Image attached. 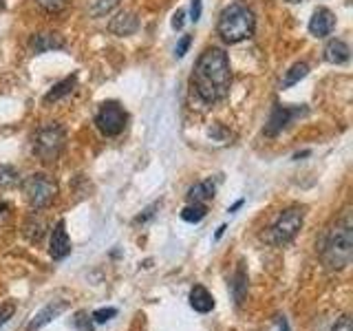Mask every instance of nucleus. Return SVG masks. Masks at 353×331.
<instances>
[{"mask_svg": "<svg viewBox=\"0 0 353 331\" xmlns=\"http://www.w3.org/2000/svg\"><path fill=\"white\" fill-rule=\"evenodd\" d=\"M214 183H212V179H205V181H199V183H194L190 190H188V201L190 203H205V201H210V199L214 197Z\"/></svg>", "mask_w": 353, "mask_h": 331, "instance_id": "16", "label": "nucleus"}, {"mask_svg": "<svg viewBox=\"0 0 353 331\" xmlns=\"http://www.w3.org/2000/svg\"><path fill=\"white\" fill-rule=\"evenodd\" d=\"M117 5H119V0H91V3H88V11H91V16L102 18L110 14Z\"/></svg>", "mask_w": 353, "mask_h": 331, "instance_id": "21", "label": "nucleus"}, {"mask_svg": "<svg viewBox=\"0 0 353 331\" xmlns=\"http://www.w3.org/2000/svg\"><path fill=\"white\" fill-rule=\"evenodd\" d=\"M18 183V170L9 163H0V190L14 188Z\"/></svg>", "mask_w": 353, "mask_h": 331, "instance_id": "22", "label": "nucleus"}, {"mask_svg": "<svg viewBox=\"0 0 353 331\" xmlns=\"http://www.w3.org/2000/svg\"><path fill=\"white\" fill-rule=\"evenodd\" d=\"M205 212L208 210L203 203H190L181 210V219L185 221V223H199V221H203Z\"/></svg>", "mask_w": 353, "mask_h": 331, "instance_id": "20", "label": "nucleus"}, {"mask_svg": "<svg viewBox=\"0 0 353 331\" xmlns=\"http://www.w3.org/2000/svg\"><path fill=\"white\" fill-rule=\"evenodd\" d=\"M190 42H192L190 36H183L179 42H176V49H174V55H176V58H183L185 51H188V47H190Z\"/></svg>", "mask_w": 353, "mask_h": 331, "instance_id": "28", "label": "nucleus"}, {"mask_svg": "<svg viewBox=\"0 0 353 331\" xmlns=\"http://www.w3.org/2000/svg\"><path fill=\"white\" fill-rule=\"evenodd\" d=\"M241 205H243V199H241V201H236L234 205H232V208H230V212H234V210H239Z\"/></svg>", "mask_w": 353, "mask_h": 331, "instance_id": "33", "label": "nucleus"}, {"mask_svg": "<svg viewBox=\"0 0 353 331\" xmlns=\"http://www.w3.org/2000/svg\"><path fill=\"white\" fill-rule=\"evenodd\" d=\"M64 38L60 33H33L29 40V51L31 53H47V51H55V49H64Z\"/></svg>", "mask_w": 353, "mask_h": 331, "instance_id": "11", "label": "nucleus"}, {"mask_svg": "<svg viewBox=\"0 0 353 331\" xmlns=\"http://www.w3.org/2000/svg\"><path fill=\"white\" fill-rule=\"evenodd\" d=\"M22 197H25V201L33 210H42L58 197V183H55L49 174L33 172L22 181Z\"/></svg>", "mask_w": 353, "mask_h": 331, "instance_id": "5", "label": "nucleus"}, {"mask_svg": "<svg viewBox=\"0 0 353 331\" xmlns=\"http://www.w3.org/2000/svg\"><path fill=\"white\" fill-rule=\"evenodd\" d=\"M183 18H185V14L179 9V11H176V14L172 16V27H174V29H181V27H183Z\"/></svg>", "mask_w": 353, "mask_h": 331, "instance_id": "31", "label": "nucleus"}, {"mask_svg": "<svg viewBox=\"0 0 353 331\" xmlns=\"http://www.w3.org/2000/svg\"><path fill=\"white\" fill-rule=\"evenodd\" d=\"M287 3H301V0H287Z\"/></svg>", "mask_w": 353, "mask_h": 331, "instance_id": "36", "label": "nucleus"}, {"mask_svg": "<svg viewBox=\"0 0 353 331\" xmlns=\"http://www.w3.org/2000/svg\"><path fill=\"white\" fill-rule=\"evenodd\" d=\"M325 60L331 62V64H345L349 60V47H347V42H342V40H329L327 42V47H325Z\"/></svg>", "mask_w": 353, "mask_h": 331, "instance_id": "15", "label": "nucleus"}, {"mask_svg": "<svg viewBox=\"0 0 353 331\" xmlns=\"http://www.w3.org/2000/svg\"><path fill=\"white\" fill-rule=\"evenodd\" d=\"M49 254L55 259V261H60L64 257H69L71 254V239L69 234H66V225H64V221H58L51 232V243H49Z\"/></svg>", "mask_w": 353, "mask_h": 331, "instance_id": "9", "label": "nucleus"}, {"mask_svg": "<svg viewBox=\"0 0 353 331\" xmlns=\"http://www.w3.org/2000/svg\"><path fill=\"white\" fill-rule=\"evenodd\" d=\"M66 146V132L60 124H44L31 137V152L42 163H51L62 154Z\"/></svg>", "mask_w": 353, "mask_h": 331, "instance_id": "4", "label": "nucleus"}, {"mask_svg": "<svg viewBox=\"0 0 353 331\" xmlns=\"http://www.w3.org/2000/svg\"><path fill=\"white\" fill-rule=\"evenodd\" d=\"M192 84H194L196 95L208 104L223 99L230 91V84H232L228 53L219 47L205 49L201 53V58L196 60L194 73H192Z\"/></svg>", "mask_w": 353, "mask_h": 331, "instance_id": "1", "label": "nucleus"}, {"mask_svg": "<svg viewBox=\"0 0 353 331\" xmlns=\"http://www.w3.org/2000/svg\"><path fill=\"white\" fill-rule=\"evenodd\" d=\"M5 7V0H0V9H3Z\"/></svg>", "mask_w": 353, "mask_h": 331, "instance_id": "35", "label": "nucleus"}, {"mask_svg": "<svg viewBox=\"0 0 353 331\" xmlns=\"http://www.w3.org/2000/svg\"><path fill=\"white\" fill-rule=\"evenodd\" d=\"M137 27H139V20L135 18V14L124 11V14H119L117 18L110 20L108 31L115 33V36H130V33L137 31Z\"/></svg>", "mask_w": 353, "mask_h": 331, "instance_id": "13", "label": "nucleus"}, {"mask_svg": "<svg viewBox=\"0 0 353 331\" xmlns=\"http://www.w3.org/2000/svg\"><path fill=\"white\" fill-rule=\"evenodd\" d=\"M309 73V66L305 64V62H296L290 71H287V75H285V80H283V86H294L296 82H301L303 77Z\"/></svg>", "mask_w": 353, "mask_h": 331, "instance_id": "23", "label": "nucleus"}, {"mask_svg": "<svg viewBox=\"0 0 353 331\" xmlns=\"http://www.w3.org/2000/svg\"><path fill=\"white\" fill-rule=\"evenodd\" d=\"M353 259V223L351 217L345 214L331 228L323 245V263L331 272H340L351 265Z\"/></svg>", "mask_w": 353, "mask_h": 331, "instance_id": "2", "label": "nucleus"}, {"mask_svg": "<svg viewBox=\"0 0 353 331\" xmlns=\"http://www.w3.org/2000/svg\"><path fill=\"white\" fill-rule=\"evenodd\" d=\"M95 124L99 132L106 137H117L121 130L126 128V110L117 102H104L97 110Z\"/></svg>", "mask_w": 353, "mask_h": 331, "instance_id": "7", "label": "nucleus"}, {"mask_svg": "<svg viewBox=\"0 0 353 331\" xmlns=\"http://www.w3.org/2000/svg\"><path fill=\"white\" fill-rule=\"evenodd\" d=\"M190 307L199 314H208L214 309V298L203 285H194L192 292H190Z\"/></svg>", "mask_w": 353, "mask_h": 331, "instance_id": "14", "label": "nucleus"}, {"mask_svg": "<svg viewBox=\"0 0 353 331\" xmlns=\"http://www.w3.org/2000/svg\"><path fill=\"white\" fill-rule=\"evenodd\" d=\"M73 327L75 331H93V320L88 318L86 312H77L73 318Z\"/></svg>", "mask_w": 353, "mask_h": 331, "instance_id": "25", "label": "nucleus"}, {"mask_svg": "<svg viewBox=\"0 0 353 331\" xmlns=\"http://www.w3.org/2000/svg\"><path fill=\"white\" fill-rule=\"evenodd\" d=\"M301 228H303V208L283 210L270 230V241L276 243V245H285V243L294 241Z\"/></svg>", "mask_w": 353, "mask_h": 331, "instance_id": "6", "label": "nucleus"}, {"mask_svg": "<svg viewBox=\"0 0 353 331\" xmlns=\"http://www.w3.org/2000/svg\"><path fill=\"white\" fill-rule=\"evenodd\" d=\"M307 115V106H281L276 104L272 115H270V121L265 124V135L268 137H276L279 132H283L287 126L292 124L294 119Z\"/></svg>", "mask_w": 353, "mask_h": 331, "instance_id": "8", "label": "nucleus"}, {"mask_svg": "<svg viewBox=\"0 0 353 331\" xmlns=\"http://www.w3.org/2000/svg\"><path fill=\"white\" fill-rule=\"evenodd\" d=\"M14 312H16L14 303H5V305H0V327L7 325L9 320L14 318Z\"/></svg>", "mask_w": 353, "mask_h": 331, "instance_id": "27", "label": "nucleus"}, {"mask_svg": "<svg viewBox=\"0 0 353 331\" xmlns=\"http://www.w3.org/2000/svg\"><path fill=\"white\" fill-rule=\"evenodd\" d=\"M66 307H69V303H66V301H51V303H47L36 316L31 318V323L27 325V331H38L44 325H49L53 318H58L62 312H66Z\"/></svg>", "mask_w": 353, "mask_h": 331, "instance_id": "10", "label": "nucleus"}, {"mask_svg": "<svg viewBox=\"0 0 353 331\" xmlns=\"http://www.w3.org/2000/svg\"><path fill=\"white\" fill-rule=\"evenodd\" d=\"M36 3L44 9L49 11V14H60V11L69 5V0H36Z\"/></svg>", "mask_w": 353, "mask_h": 331, "instance_id": "24", "label": "nucleus"}, {"mask_svg": "<svg viewBox=\"0 0 353 331\" xmlns=\"http://www.w3.org/2000/svg\"><path fill=\"white\" fill-rule=\"evenodd\" d=\"M219 36L230 44H236L241 40L250 38L254 33V14L252 9L241 5V3H232L225 7L219 16V25H216Z\"/></svg>", "mask_w": 353, "mask_h": 331, "instance_id": "3", "label": "nucleus"}, {"mask_svg": "<svg viewBox=\"0 0 353 331\" xmlns=\"http://www.w3.org/2000/svg\"><path fill=\"white\" fill-rule=\"evenodd\" d=\"M334 331H353V323H351V318H349V316H342V318L338 320V323H336Z\"/></svg>", "mask_w": 353, "mask_h": 331, "instance_id": "29", "label": "nucleus"}, {"mask_svg": "<svg viewBox=\"0 0 353 331\" xmlns=\"http://www.w3.org/2000/svg\"><path fill=\"white\" fill-rule=\"evenodd\" d=\"M75 84H77V77H75V75L64 77L62 82H58V84H55V86L51 88V91L47 93V97H44V102L51 104V102H58V99H62L64 95H71V93H73V88H75Z\"/></svg>", "mask_w": 353, "mask_h": 331, "instance_id": "17", "label": "nucleus"}, {"mask_svg": "<svg viewBox=\"0 0 353 331\" xmlns=\"http://www.w3.org/2000/svg\"><path fill=\"white\" fill-rule=\"evenodd\" d=\"M223 230H225V225H221V228L216 230V237H214V239H221V234H223Z\"/></svg>", "mask_w": 353, "mask_h": 331, "instance_id": "34", "label": "nucleus"}, {"mask_svg": "<svg viewBox=\"0 0 353 331\" xmlns=\"http://www.w3.org/2000/svg\"><path fill=\"white\" fill-rule=\"evenodd\" d=\"M201 11H203V7H201V0H192V7H190V20L192 22H199L201 20Z\"/></svg>", "mask_w": 353, "mask_h": 331, "instance_id": "30", "label": "nucleus"}, {"mask_svg": "<svg viewBox=\"0 0 353 331\" xmlns=\"http://www.w3.org/2000/svg\"><path fill=\"white\" fill-rule=\"evenodd\" d=\"M232 294H234L236 305H241L243 298H245V294H248V274L243 268H239L236 274H234V279H232Z\"/></svg>", "mask_w": 353, "mask_h": 331, "instance_id": "18", "label": "nucleus"}, {"mask_svg": "<svg viewBox=\"0 0 353 331\" xmlns=\"http://www.w3.org/2000/svg\"><path fill=\"white\" fill-rule=\"evenodd\" d=\"M115 316H117V309L115 307H102V309H95L91 318L95 320V323L102 325V323H108V320L115 318Z\"/></svg>", "mask_w": 353, "mask_h": 331, "instance_id": "26", "label": "nucleus"}, {"mask_svg": "<svg viewBox=\"0 0 353 331\" xmlns=\"http://www.w3.org/2000/svg\"><path fill=\"white\" fill-rule=\"evenodd\" d=\"M276 323H279V329H281V331H290V325H287V318H285V316H279V318H276Z\"/></svg>", "mask_w": 353, "mask_h": 331, "instance_id": "32", "label": "nucleus"}, {"mask_svg": "<svg viewBox=\"0 0 353 331\" xmlns=\"http://www.w3.org/2000/svg\"><path fill=\"white\" fill-rule=\"evenodd\" d=\"M336 27V16L331 14L329 9H316L312 20H309V31H312V36L316 38H325L329 36L331 31Z\"/></svg>", "mask_w": 353, "mask_h": 331, "instance_id": "12", "label": "nucleus"}, {"mask_svg": "<svg viewBox=\"0 0 353 331\" xmlns=\"http://www.w3.org/2000/svg\"><path fill=\"white\" fill-rule=\"evenodd\" d=\"M44 230H47V225H44V221L36 214H33L25 223V234L31 243H40L44 237Z\"/></svg>", "mask_w": 353, "mask_h": 331, "instance_id": "19", "label": "nucleus"}]
</instances>
